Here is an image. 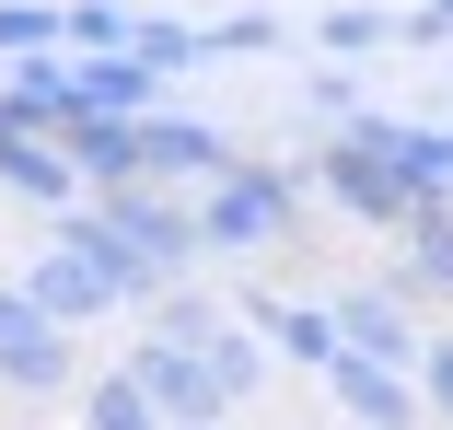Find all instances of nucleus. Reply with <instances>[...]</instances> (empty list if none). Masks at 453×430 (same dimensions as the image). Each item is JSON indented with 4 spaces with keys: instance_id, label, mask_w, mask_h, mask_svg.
<instances>
[{
    "instance_id": "obj_1",
    "label": "nucleus",
    "mask_w": 453,
    "mask_h": 430,
    "mask_svg": "<svg viewBox=\"0 0 453 430\" xmlns=\"http://www.w3.org/2000/svg\"><path fill=\"white\" fill-rule=\"evenodd\" d=\"M303 187H314V175H291V163H233L221 187H198L210 256H267V244H291V233H303Z\"/></svg>"
},
{
    "instance_id": "obj_2",
    "label": "nucleus",
    "mask_w": 453,
    "mask_h": 430,
    "mask_svg": "<svg viewBox=\"0 0 453 430\" xmlns=\"http://www.w3.org/2000/svg\"><path fill=\"white\" fill-rule=\"evenodd\" d=\"M81 384V361H70V326L24 291V280H0V395H35V407H58Z\"/></svg>"
},
{
    "instance_id": "obj_3",
    "label": "nucleus",
    "mask_w": 453,
    "mask_h": 430,
    "mask_svg": "<svg viewBox=\"0 0 453 430\" xmlns=\"http://www.w3.org/2000/svg\"><path fill=\"white\" fill-rule=\"evenodd\" d=\"M314 187L360 221V233H407L418 221V187H407V163H384L372 140H349V128H326V151H314Z\"/></svg>"
},
{
    "instance_id": "obj_4",
    "label": "nucleus",
    "mask_w": 453,
    "mask_h": 430,
    "mask_svg": "<svg viewBox=\"0 0 453 430\" xmlns=\"http://www.w3.org/2000/svg\"><path fill=\"white\" fill-rule=\"evenodd\" d=\"M128 372L151 384V407H163L174 430H221V418H233V395H221V372H210V349H187V337H163V326H140Z\"/></svg>"
},
{
    "instance_id": "obj_5",
    "label": "nucleus",
    "mask_w": 453,
    "mask_h": 430,
    "mask_svg": "<svg viewBox=\"0 0 453 430\" xmlns=\"http://www.w3.org/2000/svg\"><path fill=\"white\" fill-rule=\"evenodd\" d=\"M326 395H337L349 430H418V418H430L418 372H407V361H372V349H337V361H326Z\"/></svg>"
},
{
    "instance_id": "obj_6",
    "label": "nucleus",
    "mask_w": 453,
    "mask_h": 430,
    "mask_svg": "<svg viewBox=\"0 0 453 430\" xmlns=\"http://www.w3.org/2000/svg\"><path fill=\"white\" fill-rule=\"evenodd\" d=\"M47 140L70 151L81 198H117V187H140V175H151V151H140V117H81V105H58V128H47Z\"/></svg>"
},
{
    "instance_id": "obj_7",
    "label": "nucleus",
    "mask_w": 453,
    "mask_h": 430,
    "mask_svg": "<svg viewBox=\"0 0 453 430\" xmlns=\"http://www.w3.org/2000/svg\"><path fill=\"white\" fill-rule=\"evenodd\" d=\"M140 151H151V187H187V198H198V187H221L233 163H244L210 117H174V105H151V117H140Z\"/></svg>"
},
{
    "instance_id": "obj_8",
    "label": "nucleus",
    "mask_w": 453,
    "mask_h": 430,
    "mask_svg": "<svg viewBox=\"0 0 453 430\" xmlns=\"http://www.w3.org/2000/svg\"><path fill=\"white\" fill-rule=\"evenodd\" d=\"M24 291H35V303H47V314L70 326V337H81V326H105V314H128V291H117V280H105V268H94V256H81V244H58V233L35 244V268H24Z\"/></svg>"
},
{
    "instance_id": "obj_9",
    "label": "nucleus",
    "mask_w": 453,
    "mask_h": 430,
    "mask_svg": "<svg viewBox=\"0 0 453 430\" xmlns=\"http://www.w3.org/2000/svg\"><path fill=\"white\" fill-rule=\"evenodd\" d=\"M337 326H349V349H372V361H407L418 372V291L407 280H360V291H337Z\"/></svg>"
},
{
    "instance_id": "obj_10",
    "label": "nucleus",
    "mask_w": 453,
    "mask_h": 430,
    "mask_svg": "<svg viewBox=\"0 0 453 430\" xmlns=\"http://www.w3.org/2000/svg\"><path fill=\"white\" fill-rule=\"evenodd\" d=\"M0 187L35 198V210H81V175H70V151L47 128H0Z\"/></svg>"
},
{
    "instance_id": "obj_11",
    "label": "nucleus",
    "mask_w": 453,
    "mask_h": 430,
    "mask_svg": "<svg viewBox=\"0 0 453 430\" xmlns=\"http://www.w3.org/2000/svg\"><path fill=\"white\" fill-rule=\"evenodd\" d=\"M256 326H267V349L280 361H303V372H326L337 349H349V326H337V303H244Z\"/></svg>"
},
{
    "instance_id": "obj_12",
    "label": "nucleus",
    "mask_w": 453,
    "mask_h": 430,
    "mask_svg": "<svg viewBox=\"0 0 453 430\" xmlns=\"http://www.w3.org/2000/svg\"><path fill=\"white\" fill-rule=\"evenodd\" d=\"M395 244H407V268H395V280H407L418 303H453V198H441V210H418Z\"/></svg>"
},
{
    "instance_id": "obj_13",
    "label": "nucleus",
    "mask_w": 453,
    "mask_h": 430,
    "mask_svg": "<svg viewBox=\"0 0 453 430\" xmlns=\"http://www.w3.org/2000/svg\"><path fill=\"white\" fill-rule=\"evenodd\" d=\"M267 361H280V349H267V326H256V314H233V326L210 337V372H221V395H233V407H256V395H267Z\"/></svg>"
},
{
    "instance_id": "obj_14",
    "label": "nucleus",
    "mask_w": 453,
    "mask_h": 430,
    "mask_svg": "<svg viewBox=\"0 0 453 430\" xmlns=\"http://www.w3.org/2000/svg\"><path fill=\"white\" fill-rule=\"evenodd\" d=\"M81 430H174V418H163V407H151V384L117 361V372L81 384Z\"/></svg>"
},
{
    "instance_id": "obj_15",
    "label": "nucleus",
    "mask_w": 453,
    "mask_h": 430,
    "mask_svg": "<svg viewBox=\"0 0 453 430\" xmlns=\"http://www.w3.org/2000/svg\"><path fill=\"white\" fill-rule=\"evenodd\" d=\"M395 35H407V24L384 12V0H337V12L314 24V47H326V58H349V70L372 58V47H395Z\"/></svg>"
},
{
    "instance_id": "obj_16",
    "label": "nucleus",
    "mask_w": 453,
    "mask_h": 430,
    "mask_svg": "<svg viewBox=\"0 0 453 430\" xmlns=\"http://www.w3.org/2000/svg\"><path fill=\"white\" fill-rule=\"evenodd\" d=\"M0 94H12L35 128H58V105H70V47H35V58H12V70H0Z\"/></svg>"
},
{
    "instance_id": "obj_17",
    "label": "nucleus",
    "mask_w": 453,
    "mask_h": 430,
    "mask_svg": "<svg viewBox=\"0 0 453 430\" xmlns=\"http://www.w3.org/2000/svg\"><path fill=\"white\" fill-rule=\"evenodd\" d=\"M140 314H151V326H163V337H187V349H210V337H221V326H233V314H244V303H210V291H198V280H174V291H151V303H140Z\"/></svg>"
},
{
    "instance_id": "obj_18",
    "label": "nucleus",
    "mask_w": 453,
    "mask_h": 430,
    "mask_svg": "<svg viewBox=\"0 0 453 430\" xmlns=\"http://www.w3.org/2000/svg\"><path fill=\"white\" fill-rule=\"evenodd\" d=\"M128 35H140V12H128V0H58V47H70V58L128 47Z\"/></svg>"
},
{
    "instance_id": "obj_19",
    "label": "nucleus",
    "mask_w": 453,
    "mask_h": 430,
    "mask_svg": "<svg viewBox=\"0 0 453 430\" xmlns=\"http://www.w3.org/2000/svg\"><path fill=\"white\" fill-rule=\"evenodd\" d=\"M128 47H140L163 81H187V70L210 58V47H198V24H174V12H140V35H128Z\"/></svg>"
},
{
    "instance_id": "obj_20",
    "label": "nucleus",
    "mask_w": 453,
    "mask_h": 430,
    "mask_svg": "<svg viewBox=\"0 0 453 430\" xmlns=\"http://www.w3.org/2000/svg\"><path fill=\"white\" fill-rule=\"evenodd\" d=\"M407 187H418V210L453 198V128H418V140H407Z\"/></svg>"
},
{
    "instance_id": "obj_21",
    "label": "nucleus",
    "mask_w": 453,
    "mask_h": 430,
    "mask_svg": "<svg viewBox=\"0 0 453 430\" xmlns=\"http://www.w3.org/2000/svg\"><path fill=\"white\" fill-rule=\"evenodd\" d=\"M198 47H210V58H267V47H291V24H280V12H233V24H210Z\"/></svg>"
},
{
    "instance_id": "obj_22",
    "label": "nucleus",
    "mask_w": 453,
    "mask_h": 430,
    "mask_svg": "<svg viewBox=\"0 0 453 430\" xmlns=\"http://www.w3.org/2000/svg\"><path fill=\"white\" fill-rule=\"evenodd\" d=\"M58 47V0H0V58H35Z\"/></svg>"
},
{
    "instance_id": "obj_23",
    "label": "nucleus",
    "mask_w": 453,
    "mask_h": 430,
    "mask_svg": "<svg viewBox=\"0 0 453 430\" xmlns=\"http://www.w3.org/2000/svg\"><path fill=\"white\" fill-rule=\"evenodd\" d=\"M303 105H314L326 128H337V117H360V81H349V58H326V70L303 81Z\"/></svg>"
},
{
    "instance_id": "obj_24",
    "label": "nucleus",
    "mask_w": 453,
    "mask_h": 430,
    "mask_svg": "<svg viewBox=\"0 0 453 430\" xmlns=\"http://www.w3.org/2000/svg\"><path fill=\"white\" fill-rule=\"evenodd\" d=\"M418 395H430V418L453 430V337H430V349H418Z\"/></svg>"
},
{
    "instance_id": "obj_25",
    "label": "nucleus",
    "mask_w": 453,
    "mask_h": 430,
    "mask_svg": "<svg viewBox=\"0 0 453 430\" xmlns=\"http://www.w3.org/2000/svg\"><path fill=\"white\" fill-rule=\"evenodd\" d=\"M0 70H12V58H0Z\"/></svg>"
}]
</instances>
